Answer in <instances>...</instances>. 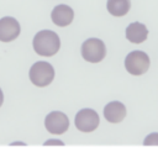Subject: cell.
I'll list each match as a JSON object with an SVG mask.
<instances>
[{
    "instance_id": "cell-1",
    "label": "cell",
    "mask_w": 158,
    "mask_h": 158,
    "mask_svg": "<svg viewBox=\"0 0 158 158\" xmlns=\"http://www.w3.org/2000/svg\"><path fill=\"white\" fill-rule=\"evenodd\" d=\"M32 46L37 54L43 57H51L59 51L60 40L56 32L51 30H42L35 35Z\"/></svg>"
},
{
    "instance_id": "cell-2",
    "label": "cell",
    "mask_w": 158,
    "mask_h": 158,
    "mask_svg": "<svg viewBox=\"0 0 158 158\" xmlns=\"http://www.w3.org/2000/svg\"><path fill=\"white\" fill-rule=\"evenodd\" d=\"M30 80L33 85L43 88L49 85L54 79V69L48 62H36L28 73Z\"/></svg>"
},
{
    "instance_id": "cell-3",
    "label": "cell",
    "mask_w": 158,
    "mask_h": 158,
    "mask_svg": "<svg viewBox=\"0 0 158 158\" xmlns=\"http://www.w3.org/2000/svg\"><path fill=\"white\" fill-rule=\"evenodd\" d=\"M149 57L142 51H133L125 58V68L132 75H142L149 68Z\"/></svg>"
},
{
    "instance_id": "cell-4",
    "label": "cell",
    "mask_w": 158,
    "mask_h": 158,
    "mask_svg": "<svg viewBox=\"0 0 158 158\" xmlns=\"http://www.w3.org/2000/svg\"><path fill=\"white\" fill-rule=\"evenodd\" d=\"M105 44L99 38H88L81 44V56L86 62L99 63L105 58Z\"/></svg>"
},
{
    "instance_id": "cell-5",
    "label": "cell",
    "mask_w": 158,
    "mask_h": 158,
    "mask_svg": "<svg viewBox=\"0 0 158 158\" xmlns=\"http://www.w3.org/2000/svg\"><path fill=\"white\" fill-rule=\"evenodd\" d=\"M100 117L93 109H81L75 115V127L81 132H91L98 128Z\"/></svg>"
},
{
    "instance_id": "cell-6",
    "label": "cell",
    "mask_w": 158,
    "mask_h": 158,
    "mask_svg": "<svg viewBox=\"0 0 158 158\" xmlns=\"http://www.w3.org/2000/svg\"><path fill=\"white\" fill-rule=\"evenodd\" d=\"M44 127L52 135H62L69 128V118L60 111H52L44 118Z\"/></svg>"
},
{
    "instance_id": "cell-7",
    "label": "cell",
    "mask_w": 158,
    "mask_h": 158,
    "mask_svg": "<svg viewBox=\"0 0 158 158\" xmlns=\"http://www.w3.org/2000/svg\"><path fill=\"white\" fill-rule=\"evenodd\" d=\"M21 31L20 23L16 19L5 16L0 19V41L1 42H11L19 37Z\"/></svg>"
},
{
    "instance_id": "cell-8",
    "label": "cell",
    "mask_w": 158,
    "mask_h": 158,
    "mask_svg": "<svg viewBox=\"0 0 158 158\" xmlns=\"http://www.w3.org/2000/svg\"><path fill=\"white\" fill-rule=\"evenodd\" d=\"M73 17H74L73 9L64 4L57 5L52 10V14H51V19H52L53 23L59 27H65V26L70 25L73 21Z\"/></svg>"
},
{
    "instance_id": "cell-9",
    "label": "cell",
    "mask_w": 158,
    "mask_h": 158,
    "mask_svg": "<svg viewBox=\"0 0 158 158\" xmlns=\"http://www.w3.org/2000/svg\"><path fill=\"white\" fill-rule=\"evenodd\" d=\"M104 116L111 123H118L126 117V107L120 101H111L104 107Z\"/></svg>"
},
{
    "instance_id": "cell-10",
    "label": "cell",
    "mask_w": 158,
    "mask_h": 158,
    "mask_svg": "<svg viewBox=\"0 0 158 158\" xmlns=\"http://www.w3.org/2000/svg\"><path fill=\"white\" fill-rule=\"evenodd\" d=\"M148 36L147 27L141 22H132L126 28V38L132 43H142Z\"/></svg>"
},
{
    "instance_id": "cell-11",
    "label": "cell",
    "mask_w": 158,
    "mask_h": 158,
    "mask_svg": "<svg viewBox=\"0 0 158 158\" xmlns=\"http://www.w3.org/2000/svg\"><path fill=\"white\" fill-rule=\"evenodd\" d=\"M106 9L112 16H123L128 12L131 9V1L130 0H107Z\"/></svg>"
},
{
    "instance_id": "cell-12",
    "label": "cell",
    "mask_w": 158,
    "mask_h": 158,
    "mask_svg": "<svg viewBox=\"0 0 158 158\" xmlns=\"http://www.w3.org/2000/svg\"><path fill=\"white\" fill-rule=\"evenodd\" d=\"M143 144H144V146H158V132L149 133V135L144 138Z\"/></svg>"
},
{
    "instance_id": "cell-13",
    "label": "cell",
    "mask_w": 158,
    "mask_h": 158,
    "mask_svg": "<svg viewBox=\"0 0 158 158\" xmlns=\"http://www.w3.org/2000/svg\"><path fill=\"white\" fill-rule=\"evenodd\" d=\"M44 144L46 146H48V144H59V146H63L64 143L62 141H58V139H49V141H46Z\"/></svg>"
},
{
    "instance_id": "cell-14",
    "label": "cell",
    "mask_w": 158,
    "mask_h": 158,
    "mask_svg": "<svg viewBox=\"0 0 158 158\" xmlns=\"http://www.w3.org/2000/svg\"><path fill=\"white\" fill-rule=\"evenodd\" d=\"M2 101H4V94H2V90L0 89V106L2 105Z\"/></svg>"
}]
</instances>
